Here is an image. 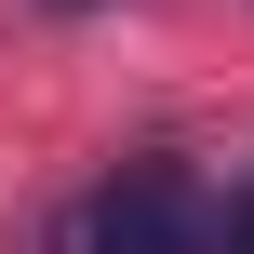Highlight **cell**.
Listing matches in <instances>:
<instances>
[{
  "instance_id": "cell-1",
  "label": "cell",
  "mask_w": 254,
  "mask_h": 254,
  "mask_svg": "<svg viewBox=\"0 0 254 254\" xmlns=\"http://www.w3.org/2000/svg\"><path fill=\"white\" fill-rule=\"evenodd\" d=\"M54 254H214V201L188 174H121V188H94L67 214Z\"/></svg>"
},
{
  "instance_id": "cell-2",
  "label": "cell",
  "mask_w": 254,
  "mask_h": 254,
  "mask_svg": "<svg viewBox=\"0 0 254 254\" xmlns=\"http://www.w3.org/2000/svg\"><path fill=\"white\" fill-rule=\"evenodd\" d=\"M228 254H254V188H241V201H228Z\"/></svg>"
}]
</instances>
